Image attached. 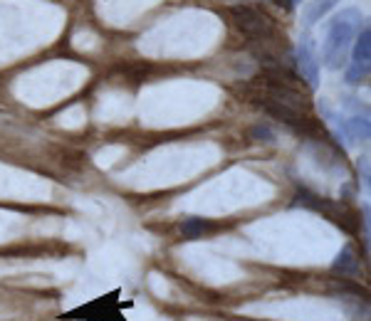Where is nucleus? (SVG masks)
Here are the masks:
<instances>
[{"label": "nucleus", "instance_id": "f257e3e1", "mask_svg": "<svg viewBox=\"0 0 371 321\" xmlns=\"http://www.w3.org/2000/svg\"><path fill=\"white\" fill-rule=\"evenodd\" d=\"M362 13L357 8H347L327 23V37L322 45V62L327 69H342L347 67V54L352 47V40L362 30Z\"/></svg>", "mask_w": 371, "mask_h": 321}, {"label": "nucleus", "instance_id": "f03ea898", "mask_svg": "<svg viewBox=\"0 0 371 321\" xmlns=\"http://www.w3.org/2000/svg\"><path fill=\"white\" fill-rule=\"evenodd\" d=\"M295 205H302V208H309V210H317V213L327 215L329 220H332L337 228L347 230V233H359V213L352 208V205H347L342 200H329V198H319V195L309 193V190H299L297 195H295Z\"/></svg>", "mask_w": 371, "mask_h": 321}, {"label": "nucleus", "instance_id": "7ed1b4c3", "mask_svg": "<svg viewBox=\"0 0 371 321\" xmlns=\"http://www.w3.org/2000/svg\"><path fill=\"white\" fill-rule=\"evenodd\" d=\"M230 20H233L235 30L243 33L245 37L268 40L270 35H275L273 20L265 13H260L258 8H250V5H233L230 8Z\"/></svg>", "mask_w": 371, "mask_h": 321}, {"label": "nucleus", "instance_id": "20e7f679", "mask_svg": "<svg viewBox=\"0 0 371 321\" xmlns=\"http://www.w3.org/2000/svg\"><path fill=\"white\" fill-rule=\"evenodd\" d=\"M258 104L273 119H278V122L297 129L299 134H307V136H317L319 134L317 122H312V119H309L304 112H299V109H292V107H287V104H282V102H275V99H270V97H260Z\"/></svg>", "mask_w": 371, "mask_h": 321}, {"label": "nucleus", "instance_id": "39448f33", "mask_svg": "<svg viewBox=\"0 0 371 321\" xmlns=\"http://www.w3.org/2000/svg\"><path fill=\"white\" fill-rule=\"evenodd\" d=\"M369 67H371V30L367 25H362V30L357 33V42H354L352 62L347 64V82L352 87L362 84L369 77Z\"/></svg>", "mask_w": 371, "mask_h": 321}, {"label": "nucleus", "instance_id": "423d86ee", "mask_svg": "<svg viewBox=\"0 0 371 321\" xmlns=\"http://www.w3.org/2000/svg\"><path fill=\"white\" fill-rule=\"evenodd\" d=\"M297 67L302 79H307L309 87L317 89L319 87V62H317V54H314V45L309 35H302L299 40V47H297Z\"/></svg>", "mask_w": 371, "mask_h": 321}, {"label": "nucleus", "instance_id": "0eeeda50", "mask_svg": "<svg viewBox=\"0 0 371 321\" xmlns=\"http://www.w3.org/2000/svg\"><path fill=\"white\" fill-rule=\"evenodd\" d=\"M342 3V0H312V3H307V8H304V28H314V25L319 23V20L324 18V15L332 13L337 5Z\"/></svg>", "mask_w": 371, "mask_h": 321}, {"label": "nucleus", "instance_id": "6e6552de", "mask_svg": "<svg viewBox=\"0 0 371 321\" xmlns=\"http://www.w3.org/2000/svg\"><path fill=\"white\" fill-rule=\"evenodd\" d=\"M332 272L342 274V277H352V274L359 272V257H357V252H354L352 245H347V247L337 255V259H334V264H332Z\"/></svg>", "mask_w": 371, "mask_h": 321}, {"label": "nucleus", "instance_id": "1a4fd4ad", "mask_svg": "<svg viewBox=\"0 0 371 321\" xmlns=\"http://www.w3.org/2000/svg\"><path fill=\"white\" fill-rule=\"evenodd\" d=\"M210 230H213V225H210L208 220H203V218H188V220H183L181 223V233H183V238H188V240L203 238V235L210 233Z\"/></svg>", "mask_w": 371, "mask_h": 321}, {"label": "nucleus", "instance_id": "9d476101", "mask_svg": "<svg viewBox=\"0 0 371 321\" xmlns=\"http://www.w3.org/2000/svg\"><path fill=\"white\" fill-rule=\"evenodd\" d=\"M250 136H253V139H258V141H273V139H275V134L270 132L268 127H255L253 132H250Z\"/></svg>", "mask_w": 371, "mask_h": 321}, {"label": "nucleus", "instance_id": "9b49d317", "mask_svg": "<svg viewBox=\"0 0 371 321\" xmlns=\"http://www.w3.org/2000/svg\"><path fill=\"white\" fill-rule=\"evenodd\" d=\"M359 170H362V183H364V190H367L369 188V158L367 156H364L362 160H359Z\"/></svg>", "mask_w": 371, "mask_h": 321}, {"label": "nucleus", "instance_id": "f8f14e48", "mask_svg": "<svg viewBox=\"0 0 371 321\" xmlns=\"http://www.w3.org/2000/svg\"><path fill=\"white\" fill-rule=\"evenodd\" d=\"M273 3L278 5V8H282V10H292L295 8L292 0H273Z\"/></svg>", "mask_w": 371, "mask_h": 321}, {"label": "nucleus", "instance_id": "ddd939ff", "mask_svg": "<svg viewBox=\"0 0 371 321\" xmlns=\"http://www.w3.org/2000/svg\"><path fill=\"white\" fill-rule=\"evenodd\" d=\"M292 3H299V0H292Z\"/></svg>", "mask_w": 371, "mask_h": 321}]
</instances>
